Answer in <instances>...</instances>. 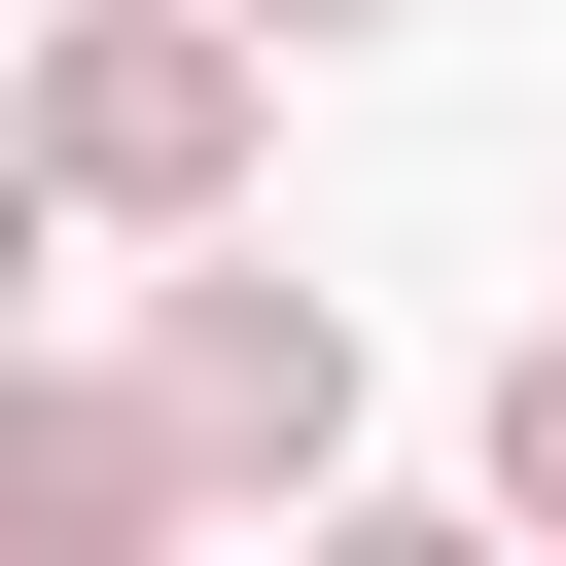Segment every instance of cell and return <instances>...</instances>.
I'll return each mask as SVG.
<instances>
[{
  "instance_id": "cell-1",
  "label": "cell",
  "mask_w": 566,
  "mask_h": 566,
  "mask_svg": "<svg viewBox=\"0 0 566 566\" xmlns=\"http://www.w3.org/2000/svg\"><path fill=\"white\" fill-rule=\"evenodd\" d=\"M248 106H283V35H248V0H71V35L0 71L35 212H142V248H212V212H248Z\"/></svg>"
},
{
  "instance_id": "cell-2",
  "label": "cell",
  "mask_w": 566,
  "mask_h": 566,
  "mask_svg": "<svg viewBox=\"0 0 566 566\" xmlns=\"http://www.w3.org/2000/svg\"><path fill=\"white\" fill-rule=\"evenodd\" d=\"M142 424H177V495H318L354 460V318L318 283H142Z\"/></svg>"
},
{
  "instance_id": "cell-3",
  "label": "cell",
  "mask_w": 566,
  "mask_h": 566,
  "mask_svg": "<svg viewBox=\"0 0 566 566\" xmlns=\"http://www.w3.org/2000/svg\"><path fill=\"white\" fill-rule=\"evenodd\" d=\"M142 531H177V424H142V389H35V354H0V566H142Z\"/></svg>"
},
{
  "instance_id": "cell-4",
  "label": "cell",
  "mask_w": 566,
  "mask_h": 566,
  "mask_svg": "<svg viewBox=\"0 0 566 566\" xmlns=\"http://www.w3.org/2000/svg\"><path fill=\"white\" fill-rule=\"evenodd\" d=\"M495 495H531V531H566V318H531V354H495Z\"/></svg>"
},
{
  "instance_id": "cell-5",
  "label": "cell",
  "mask_w": 566,
  "mask_h": 566,
  "mask_svg": "<svg viewBox=\"0 0 566 566\" xmlns=\"http://www.w3.org/2000/svg\"><path fill=\"white\" fill-rule=\"evenodd\" d=\"M0 283H35V142H0Z\"/></svg>"
},
{
  "instance_id": "cell-6",
  "label": "cell",
  "mask_w": 566,
  "mask_h": 566,
  "mask_svg": "<svg viewBox=\"0 0 566 566\" xmlns=\"http://www.w3.org/2000/svg\"><path fill=\"white\" fill-rule=\"evenodd\" d=\"M248 35H389V0H248Z\"/></svg>"
}]
</instances>
